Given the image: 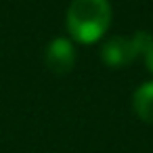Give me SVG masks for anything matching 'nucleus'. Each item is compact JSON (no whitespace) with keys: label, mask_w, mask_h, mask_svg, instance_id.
Wrapping results in <instances>:
<instances>
[{"label":"nucleus","mask_w":153,"mask_h":153,"mask_svg":"<svg viewBox=\"0 0 153 153\" xmlns=\"http://www.w3.org/2000/svg\"><path fill=\"white\" fill-rule=\"evenodd\" d=\"M111 17L109 0H71L65 13V27L76 44H94L109 32Z\"/></svg>","instance_id":"obj_1"},{"label":"nucleus","mask_w":153,"mask_h":153,"mask_svg":"<svg viewBox=\"0 0 153 153\" xmlns=\"http://www.w3.org/2000/svg\"><path fill=\"white\" fill-rule=\"evenodd\" d=\"M153 36L147 30L134 32L132 36H113L101 46V61L107 67L120 69L132 65L138 57H145Z\"/></svg>","instance_id":"obj_2"},{"label":"nucleus","mask_w":153,"mask_h":153,"mask_svg":"<svg viewBox=\"0 0 153 153\" xmlns=\"http://www.w3.org/2000/svg\"><path fill=\"white\" fill-rule=\"evenodd\" d=\"M76 42L71 38H55L48 42L44 51V63L53 74L65 76L74 69L76 65Z\"/></svg>","instance_id":"obj_3"},{"label":"nucleus","mask_w":153,"mask_h":153,"mask_svg":"<svg viewBox=\"0 0 153 153\" xmlns=\"http://www.w3.org/2000/svg\"><path fill=\"white\" fill-rule=\"evenodd\" d=\"M132 109L138 120L153 126V80L140 84L132 94Z\"/></svg>","instance_id":"obj_4"},{"label":"nucleus","mask_w":153,"mask_h":153,"mask_svg":"<svg viewBox=\"0 0 153 153\" xmlns=\"http://www.w3.org/2000/svg\"><path fill=\"white\" fill-rule=\"evenodd\" d=\"M145 65H147V69L153 74V40H151V44H149V48H147V53H145Z\"/></svg>","instance_id":"obj_5"}]
</instances>
